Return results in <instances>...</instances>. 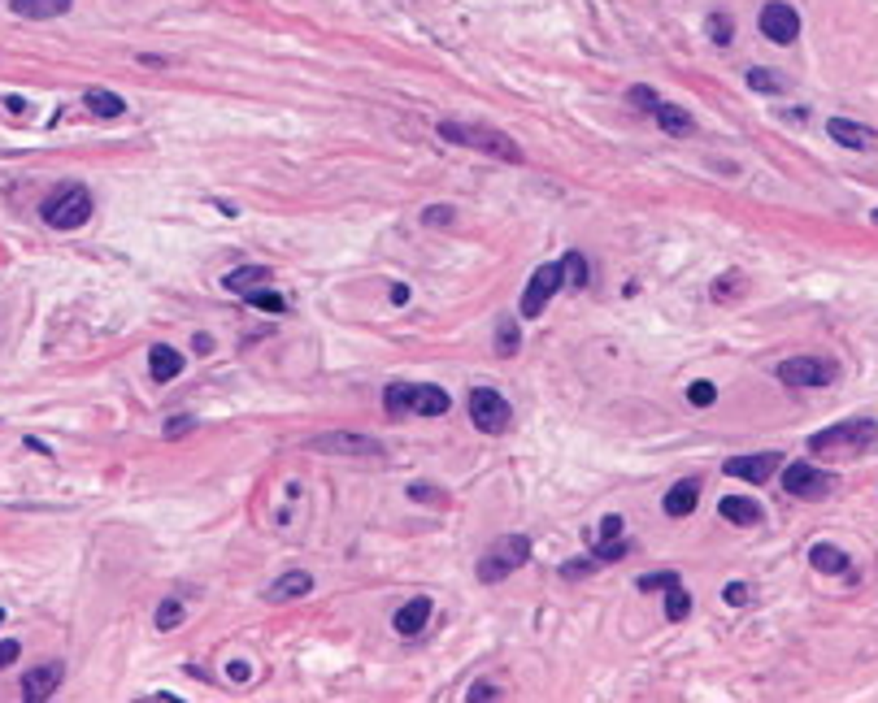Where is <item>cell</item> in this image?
Masks as SVG:
<instances>
[{
    "instance_id": "6da1fadb",
    "label": "cell",
    "mask_w": 878,
    "mask_h": 703,
    "mask_svg": "<svg viewBox=\"0 0 878 703\" xmlns=\"http://www.w3.org/2000/svg\"><path fill=\"white\" fill-rule=\"evenodd\" d=\"M435 135L448 139V144H461V148H474V153L496 156V161H509V165H522V161H526V153H522L504 131H496V126H479V122H439Z\"/></svg>"
},
{
    "instance_id": "7a4b0ae2",
    "label": "cell",
    "mask_w": 878,
    "mask_h": 703,
    "mask_svg": "<svg viewBox=\"0 0 878 703\" xmlns=\"http://www.w3.org/2000/svg\"><path fill=\"white\" fill-rule=\"evenodd\" d=\"M448 404H453L448 391L426 387V382H392L383 391V409L392 417H404V412H414V417H444Z\"/></svg>"
},
{
    "instance_id": "3957f363",
    "label": "cell",
    "mask_w": 878,
    "mask_h": 703,
    "mask_svg": "<svg viewBox=\"0 0 878 703\" xmlns=\"http://www.w3.org/2000/svg\"><path fill=\"white\" fill-rule=\"evenodd\" d=\"M40 217L57 231H79L83 222L92 217V192L83 183H65L61 192H53L40 204Z\"/></svg>"
},
{
    "instance_id": "277c9868",
    "label": "cell",
    "mask_w": 878,
    "mask_h": 703,
    "mask_svg": "<svg viewBox=\"0 0 878 703\" xmlns=\"http://www.w3.org/2000/svg\"><path fill=\"white\" fill-rule=\"evenodd\" d=\"M531 560V539L526 534H504L479 556V582H504L509 573H518Z\"/></svg>"
},
{
    "instance_id": "5b68a950",
    "label": "cell",
    "mask_w": 878,
    "mask_h": 703,
    "mask_svg": "<svg viewBox=\"0 0 878 703\" xmlns=\"http://www.w3.org/2000/svg\"><path fill=\"white\" fill-rule=\"evenodd\" d=\"M509 400L500 395V391L492 387H474L470 391V421H474V430H483V434H504L509 430Z\"/></svg>"
},
{
    "instance_id": "8992f818",
    "label": "cell",
    "mask_w": 878,
    "mask_h": 703,
    "mask_svg": "<svg viewBox=\"0 0 878 703\" xmlns=\"http://www.w3.org/2000/svg\"><path fill=\"white\" fill-rule=\"evenodd\" d=\"M561 287H565L561 261H557V265H539V270L531 273V282H526V292H522V317H526V322H535V317L548 309V300H553Z\"/></svg>"
},
{
    "instance_id": "52a82bcc",
    "label": "cell",
    "mask_w": 878,
    "mask_h": 703,
    "mask_svg": "<svg viewBox=\"0 0 878 703\" xmlns=\"http://www.w3.org/2000/svg\"><path fill=\"white\" fill-rule=\"evenodd\" d=\"M779 378L787 387H831L839 378L835 361H818V356H792L779 365Z\"/></svg>"
},
{
    "instance_id": "ba28073f",
    "label": "cell",
    "mask_w": 878,
    "mask_h": 703,
    "mask_svg": "<svg viewBox=\"0 0 878 703\" xmlns=\"http://www.w3.org/2000/svg\"><path fill=\"white\" fill-rule=\"evenodd\" d=\"M874 439V421H839L831 430H818L813 439H809V451H843V448H865Z\"/></svg>"
},
{
    "instance_id": "9c48e42d",
    "label": "cell",
    "mask_w": 878,
    "mask_h": 703,
    "mask_svg": "<svg viewBox=\"0 0 878 703\" xmlns=\"http://www.w3.org/2000/svg\"><path fill=\"white\" fill-rule=\"evenodd\" d=\"M783 487H787V495H796V500H826L835 490V473L813 469V465H787Z\"/></svg>"
},
{
    "instance_id": "30bf717a",
    "label": "cell",
    "mask_w": 878,
    "mask_h": 703,
    "mask_svg": "<svg viewBox=\"0 0 878 703\" xmlns=\"http://www.w3.org/2000/svg\"><path fill=\"white\" fill-rule=\"evenodd\" d=\"M761 31H765V39L770 44H796L800 35V14L792 9V5H783V0H770L765 9H761Z\"/></svg>"
},
{
    "instance_id": "8fae6325",
    "label": "cell",
    "mask_w": 878,
    "mask_h": 703,
    "mask_svg": "<svg viewBox=\"0 0 878 703\" xmlns=\"http://www.w3.org/2000/svg\"><path fill=\"white\" fill-rule=\"evenodd\" d=\"M314 451H340V456H383L379 439H365V434H348V430H335V434H318L309 439Z\"/></svg>"
},
{
    "instance_id": "7c38bea8",
    "label": "cell",
    "mask_w": 878,
    "mask_h": 703,
    "mask_svg": "<svg viewBox=\"0 0 878 703\" xmlns=\"http://www.w3.org/2000/svg\"><path fill=\"white\" fill-rule=\"evenodd\" d=\"M61 678H65V668H61L57 660L26 668V673H22V699H31V703L53 699V695H57V686H61Z\"/></svg>"
},
{
    "instance_id": "4fadbf2b",
    "label": "cell",
    "mask_w": 878,
    "mask_h": 703,
    "mask_svg": "<svg viewBox=\"0 0 878 703\" xmlns=\"http://www.w3.org/2000/svg\"><path fill=\"white\" fill-rule=\"evenodd\" d=\"M783 465V456L779 451H765V456H731L726 460V473L731 478H743V482H770V473Z\"/></svg>"
},
{
    "instance_id": "5bb4252c",
    "label": "cell",
    "mask_w": 878,
    "mask_h": 703,
    "mask_svg": "<svg viewBox=\"0 0 878 703\" xmlns=\"http://www.w3.org/2000/svg\"><path fill=\"white\" fill-rule=\"evenodd\" d=\"M826 135L835 139V144H843V148H857V153L874 148V131L861 126V122H848V117H831L826 122Z\"/></svg>"
},
{
    "instance_id": "9a60e30c",
    "label": "cell",
    "mask_w": 878,
    "mask_h": 703,
    "mask_svg": "<svg viewBox=\"0 0 878 703\" xmlns=\"http://www.w3.org/2000/svg\"><path fill=\"white\" fill-rule=\"evenodd\" d=\"M431 599L426 595H418V599H409V604L400 608L396 617H392V625H396V634H404V639H414V634H422L426 629V621H431Z\"/></svg>"
},
{
    "instance_id": "2e32d148",
    "label": "cell",
    "mask_w": 878,
    "mask_h": 703,
    "mask_svg": "<svg viewBox=\"0 0 878 703\" xmlns=\"http://www.w3.org/2000/svg\"><path fill=\"white\" fill-rule=\"evenodd\" d=\"M700 504V482L696 478H687V482H674V487L665 490V517H692Z\"/></svg>"
},
{
    "instance_id": "e0dca14e",
    "label": "cell",
    "mask_w": 878,
    "mask_h": 703,
    "mask_svg": "<svg viewBox=\"0 0 878 703\" xmlns=\"http://www.w3.org/2000/svg\"><path fill=\"white\" fill-rule=\"evenodd\" d=\"M261 287H270V270L265 265H240V270L226 273V292H235V295H253Z\"/></svg>"
},
{
    "instance_id": "ac0fdd59",
    "label": "cell",
    "mask_w": 878,
    "mask_h": 703,
    "mask_svg": "<svg viewBox=\"0 0 878 703\" xmlns=\"http://www.w3.org/2000/svg\"><path fill=\"white\" fill-rule=\"evenodd\" d=\"M309 590H314V578L296 569V573H283L279 582L265 590V599H270V604H287V599H300V595H309Z\"/></svg>"
},
{
    "instance_id": "d6986e66",
    "label": "cell",
    "mask_w": 878,
    "mask_h": 703,
    "mask_svg": "<svg viewBox=\"0 0 878 703\" xmlns=\"http://www.w3.org/2000/svg\"><path fill=\"white\" fill-rule=\"evenodd\" d=\"M83 104H87V114L96 117H122L126 114V100L118 92H109V87H87L83 92Z\"/></svg>"
},
{
    "instance_id": "ffe728a7",
    "label": "cell",
    "mask_w": 878,
    "mask_h": 703,
    "mask_svg": "<svg viewBox=\"0 0 878 703\" xmlns=\"http://www.w3.org/2000/svg\"><path fill=\"white\" fill-rule=\"evenodd\" d=\"M148 370H153V378H157V382H175V378L183 373V356L175 348L157 343V348L148 352Z\"/></svg>"
},
{
    "instance_id": "44dd1931",
    "label": "cell",
    "mask_w": 878,
    "mask_h": 703,
    "mask_svg": "<svg viewBox=\"0 0 878 703\" xmlns=\"http://www.w3.org/2000/svg\"><path fill=\"white\" fill-rule=\"evenodd\" d=\"M718 512L731 521V526H757L761 521V508L748 500V495H726L718 504Z\"/></svg>"
},
{
    "instance_id": "7402d4cb",
    "label": "cell",
    "mask_w": 878,
    "mask_h": 703,
    "mask_svg": "<svg viewBox=\"0 0 878 703\" xmlns=\"http://www.w3.org/2000/svg\"><path fill=\"white\" fill-rule=\"evenodd\" d=\"M70 5L75 0H9V9L18 18H61V14H70Z\"/></svg>"
},
{
    "instance_id": "603a6c76",
    "label": "cell",
    "mask_w": 878,
    "mask_h": 703,
    "mask_svg": "<svg viewBox=\"0 0 878 703\" xmlns=\"http://www.w3.org/2000/svg\"><path fill=\"white\" fill-rule=\"evenodd\" d=\"M809 565L818 573H848V551H839L835 543H813L809 547Z\"/></svg>"
},
{
    "instance_id": "cb8c5ba5",
    "label": "cell",
    "mask_w": 878,
    "mask_h": 703,
    "mask_svg": "<svg viewBox=\"0 0 878 703\" xmlns=\"http://www.w3.org/2000/svg\"><path fill=\"white\" fill-rule=\"evenodd\" d=\"M657 122H661V131H665V135H674V139H683V135H692V131H696L692 114H683L679 104H665V100L657 104Z\"/></svg>"
},
{
    "instance_id": "d4e9b609",
    "label": "cell",
    "mask_w": 878,
    "mask_h": 703,
    "mask_svg": "<svg viewBox=\"0 0 878 703\" xmlns=\"http://www.w3.org/2000/svg\"><path fill=\"white\" fill-rule=\"evenodd\" d=\"M561 273H565V287H587V256L583 252H565L561 256Z\"/></svg>"
},
{
    "instance_id": "484cf974",
    "label": "cell",
    "mask_w": 878,
    "mask_h": 703,
    "mask_svg": "<svg viewBox=\"0 0 878 703\" xmlns=\"http://www.w3.org/2000/svg\"><path fill=\"white\" fill-rule=\"evenodd\" d=\"M687 612H692V595L683 590V582H674L670 590H665V617H670V621H683Z\"/></svg>"
},
{
    "instance_id": "4316f807",
    "label": "cell",
    "mask_w": 878,
    "mask_h": 703,
    "mask_svg": "<svg viewBox=\"0 0 878 703\" xmlns=\"http://www.w3.org/2000/svg\"><path fill=\"white\" fill-rule=\"evenodd\" d=\"M748 87L753 92H765V96H783L787 92V83L779 74H770V70H748Z\"/></svg>"
},
{
    "instance_id": "83f0119b",
    "label": "cell",
    "mask_w": 878,
    "mask_h": 703,
    "mask_svg": "<svg viewBox=\"0 0 878 703\" xmlns=\"http://www.w3.org/2000/svg\"><path fill=\"white\" fill-rule=\"evenodd\" d=\"M626 556H631V539H622V534H618V539H600V543H596V560H600V565H609V560H626Z\"/></svg>"
},
{
    "instance_id": "f1b7e54d",
    "label": "cell",
    "mask_w": 878,
    "mask_h": 703,
    "mask_svg": "<svg viewBox=\"0 0 878 703\" xmlns=\"http://www.w3.org/2000/svg\"><path fill=\"white\" fill-rule=\"evenodd\" d=\"M739 292H743V273H739V270H731L726 278H722V282H713V300H718V304L735 300Z\"/></svg>"
},
{
    "instance_id": "f546056e",
    "label": "cell",
    "mask_w": 878,
    "mask_h": 703,
    "mask_svg": "<svg viewBox=\"0 0 878 703\" xmlns=\"http://www.w3.org/2000/svg\"><path fill=\"white\" fill-rule=\"evenodd\" d=\"M674 582H679V573H674V569H661V573H644L635 586L644 590V595H648V590H670Z\"/></svg>"
},
{
    "instance_id": "4dcf8cb0",
    "label": "cell",
    "mask_w": 878,
    "mask_h": 703,
    "mask_svg": "<svg viewBox=\"0 0 878 703\" xmlns=\"http://www.w3.org/2000/svg\"><path fill=\"white\" fill-rule=\"evenodd\" d=\"M248 304H253V309H261V312H274V317H279V312H287V300H283V295H274V292H265V287L248 295Z\"/></svg>"
},
{
    "instance_id": "1f68e13d",
    "label": "cell",
    "mask_w": 878,
    "mask_h": 703,
    "mask_svg": "<svg viewBox=\"0 0 878 703\" xmlns=\"http://www.w3.org/2000/svg\"><path fill=\"white\" fill-rule=\"evenodd\" d=\"M179 625H183V604L179 599H165L157 608V629H179Z\"/></svg>"
},
{
    "instance_id": "d6a6232c",
    "label": "cell",
    "mask_w": 878,
    "mask_h": 703,
    "mask_svg": "<svg viewBox=\"0 0 878 703\" xmlns=\"http://www.w3.org/2000/svg\"><path fill=\"white\" fill-rule=\"evenodd\" d=\"M709 35H713V44H731V39H735V22H731V14H713V18H709Z\"/></svg>"
},
{
    "instance_id": "836d02e7",
    "label": "cell",
    "mask_w": 878,
    "mask_h": 703,
    "mask_svg": "<svg viewBox=\"0 0 878 703\" xmlns=\"http://www.w3.org/2000/svg\"><path fill=\"white\" fill-rule=\"evenodd\" d=\"M687 400H692L696 409H709V404L718 400V387H713V382H692V391H687Z\"/></svg>"
},
{
    "instance_id": "e575fe53",
    "label": "cell",
    "mask_w": 878,
    "mask_h": 703,
    "mask_svg": "<svg viewBox=\"0 0 878 703\" xmlns=\"http://www.w3.org/2000/svg\"><path fill=\"white\" fill-rule=\"evenodd\" d=\"M631 104H635V109H644V114H657L661 96L653 92V87H631Z\"/></svg>"
},
{
    "instance_id": "d590c367",
    "label": "cell",
    "mask_w": 878,
    "mask_h": 703,
    "mask_svg": "<svg viewBox=\"0 0 878 703\" xmlns=\"http://www.w3.org/2000/svg\"><path fill=\"white\" fill-rule=\"evenodd\" d=\"M409 495H414V500H422V504H439V508L448 504V495H444V490H435V487H426V482H414V487H409Z\"/></svg>"
},
{
    "instance_id": "8d00e7d4",
    "label": "cell",
    "mask_w": 878,
    "mask_h": 703,
    "mask_svg": "<svg viewBox=\"0 0 878 703\" xmlns=\"http://www.w3.org/2000/svg\"><path fill=\"white\" fill-rule=\"evenodd\" d=\"M496 352H500V356H514V352H518V331H514V326H500Z\"/></svg>"
},
{
    "instance_id": "74e56055",
    "label": "cell",
    "mask_w": 878,
    "mask_h": 703,
    "mask_svg": "<svg viewBox=\"0 0 878 703\" xmlns=\"http://www.w3.org/2000/svg\"><path fill=\"white\" fill-rule=\"evenodd\" d=\"M596 565H600L596 556H592V560H570V565H561V578H587Z\"/></svg>"
},
{
    "instance_id": "f35d334b",
    "label": "cell",
    "mask_w": 878,
    "mask_h": 703,
    "mask_svg": "<svg viewBox=\"0 0 878 703\" xmlns=\"http://www.w3.org/2000/svg\"><path fill=\"white\" fill-rule=\"evenodd\" d=\"M618 534H622V517L618 512H609V517L600 521V539H618Z\"/></svg>"
},
{
    "instance_id": "ab89813d",
    "label": "cell",
    "mask_w": 878,
    "mask_h": 703,
    "mask_svg": "<svg viewBox=\"0 0 878 703\" xmlns=\"http://www.w3.org/2000/svg\"><path fill=\"white\" fill-rule=\"evenodd\" d=\"M465 699H470V703H474V699H500V690L492 682H479V686H470V695H465Z\"/></svg>"
},
{
    "instance_id": "60d3db41",
    "label": "cell",
    "mask_w": 878,
    "mask_h": 703,
    "mask_svg": "<svg viewBox=\"0 0 878 703\" xmlns=\"http://www.w3.org/2000/svg\"><path fill=\"white\" fill-rule=\"evenodd\" d=\"M18 651H22V647L14 643V639H5V643H0V668H9V664L18 660Z\"/></svg>"
},
{
    "instance_id": "b9f144b4",
    "label": "cell",
    "mask_w": 878,
    "mask_h": 703,
    "mask_svg": "<svg viewBox=\"0 0 878 703\" xmlns=\"http://www.w3.org/2000/svg\"><path fill=\"white\" fill-rule=\"evenodd\" d=\"M726 604H748V586H743V582H731V586H726Z\"/></svg>"
},
{
    "instance_id": "7bdbcfd3",
    "label": "cell",
    "mask_w": 878,
    "mask_h": 703,
    "mask_svg": "<svg viewBox=\"0 0 878 703\" xmlns=\"http://www.w3.org/2000/svg\"><path fill=\"white\" fill-rule=\"evenodd\" d=\"M422 222H426V226H444V222H453V209H426Z\"/></svg>"
},
{
    "instance_id": "ee69618b",
    "label": "cell",
    "mask_w": 878,
    "mask_h": 703,
    "mask_svg": "<svg viewBox=\"0 0 878 703\" xmlns=\"http://www.w3.org/2000/svg\"><path fill=\"white\" fill-rule=\"evenodd\" d=\"M183 430H192V417H175V421L165 426V439H179Z\"/></svg>"
},
{
    "instance_id": "f6af8a7d",
    "label": "cell",
    "mask_w": 878,
    "mask_h": 703,
    "mask_svg": "<svg viewBox=\"0 0 878 703\" xmlns=\"http://www.w3.org/2000/svg\"><path fill=\"white\" fill-rule=\"evenodd\" d=\"M226 678H235V682H244V678H248V664H240V660H235V664H226Z\"/></svg>"
},
{
    "instance_id": "bcb514c9",
    "label": "cell",
    "mask_w": 878,
    "mask_h": 703,
    "mask_svg": "<svg viewBox=\"0 0 878 703\" xmlns=\"http://www.w3.org/2000/svg\"><path fill=\"white\" fill-rule=\"evenodd\" d=\"M392 304H409V287H392Z\"/></svg>"
},
{
    "instance_id": "7dc6e473",
    "label": "cell",
    "mask_w": 878,
    "mask_h": 703,
    "mask_svg": "<svg viewBox=\"0 0 878 703\" xmlns=\"http://www.w3.org/2000/svg\"><path fill=\"white\" fill-rule=\"evenodd\" d=\"M192 343H196V352H214V339H209V334H196Z\"/></svg>"
},
{
    "instance_id": "c3c4849f",
    "label": "cell",
    "mask_w": 878,
    "mask_h": 703,
    "mask_svg": "<svg viewBox=\"0 0 878 703\" xmlns=\"http://www.w3.org/2000/svg\"><path fill=\"white\" fill-rule=\"evenodd\" d=\"M0 625H5V612H0Z\"/></svg>"
},
{
    "instance_id": "681fc988",
    "label": "cell",
    "mask_w": 878,
    "mask_h": 703,
    "mask_svg": "<svg viewBox=\"0 0 878 703\" xmlns=\"http://www.w3.org/2000/svg\"><path fill=\"white\" fill-rule=\"evenodd\" d=\"M874 222H878V213H874Z\"/></svg>"
}]
</instances>
